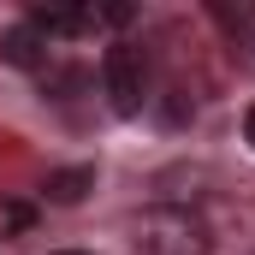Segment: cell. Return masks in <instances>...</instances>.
<instances>
[{
    "label": "cell",
    "mask_w": 255,
    "mask_h": 255,
    "mask_svg": "<svg viewBox=\"0 0 255 255\" xmlns=\"http://www.w3.org/2000/svg\"><path fill=\"white\" fill-rule=\"evenodd\" d=\"M244 142H250V148H255V107H250V113H244Z\"/></svg>",
    "instance_id": "obj_5"
},
{
    "label": "cell",
    "mask_w": 255,
    "mask_h": 255,
    "mask_svg": "<svg viewBox=\"0 0 255 255\" xmlns=\"http://www.w3.org/2000/svg\"><path fill=\"white\" fill-rule=\"evenodd\" d=\"M89 190H95V166H54L48 184H42V196L54 208H71V202H83Z\"/></svg>",
    "instance_id": "obj_4"
},
{
    "label": "cell",
    "mask_w": 255,
    "mask_h": 255,
    "mask_svg": "<svg viewBox=\"0 0 255 255\" xmlns=\"http://www.w3.org/2000/svg\"><path fill=\"white\" fill-rule=\"evenodd\" d=\"M54 255H89V250H54Z\"/></svg>",
    "instance_id": "obj_6"
},
{
    "label": "cell",
    "mask_w": 255,
    "mask_h": 255,
    "mask_svg": "<svg viewBox=\"0 0 255 255\" xmlns=\"http://www.w3.org/2000/svg\"><path fill=\"white\" fill-rule=\"evenodd\" d=\"M101 83L113 95V113H125V119L142 113V101H148V54L136 42H113L107 60H101Z\"/></svg>",
    "instance_id": "obj_2"
},
{
    "label": "cell",
    "mask_w": 255,
    "mask_h": 255,
    "mask_svg": "<svg viewBox=\"0 0 255 255\" xmlns=\"http://www.w3.org/2000/svg\"><path fill=\"white\" fill-rule=\"evenodd\" d=\"M0 60L18 65V71H48V36L24 18V24H12V30H0Z\"/></svg>",
    "instance_id": "obj_3"
},
{
    "label": "cell",
    "mask_w": 255,
    "mask_h": 255,
    "mask_svg": "<svg viewBox=\"0 0 255 255\" xmlns=\"http://www.w3.org/2000/svg\"><path fill=\"white\" fill-rule=\"evenodd\" d=\"M130 244L142 255H214V226L190 202H154L130 220Z\"/></svg>",
    "instance_id": "obj_1"
}]
</instances>
